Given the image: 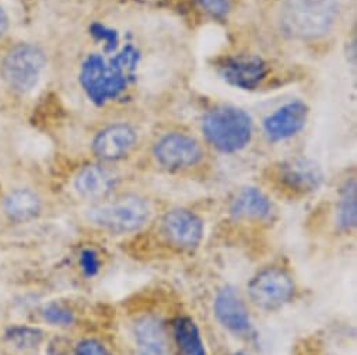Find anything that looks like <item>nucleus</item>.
<instances>
[{
    "label": "nucleus",
    "mask_w": 357,
    "mask_h": 355,
    "mask_svg": "<svg viewBox=\"0 0 357 355\" xmlns=\"http://www.w3.org/2000/svg\"><path fill=\"white\" fill-rule=\"evenodd\" d=\"M139 62L140 54L132 44H126L109 61L91 54L80 66V86L94 105L104 106L129 88L136 77Z\"/></svg>",
    "instance_id": "nucleus-1"
},
{
    "label": "nucleus",
    "mask_w": 357,
    "mask_h": 355,
    "mask_svg": "<svg viewBox=\"0 0 357 355\" xmlns=\"http://www.w3.org/2000/svg\"><path fill=\"white\" fill-rule=\"evenodd\" d=\"M339 15L337 0H282L276 19L283 37L315 42L335 30Z\"/></svg>",
    "instance_id": "nucleus-2"
},
{
    "label": "nucleus",
    "mask_w": 357,
    "mask_h": 355,
    "mask_svg": "<svg viewBox=\"0 0 357 355\" xmlns=\"http://www.w3.org/2000/svg\"><path fill=\"white\" fill-rule=\"evenodd\" d=\"M202 134L206 143L218 152L236 154L251 143L254 122L244 109L233 105H220L204 115Z\"/></svg>",
    "instance_id": "nucleus-3"
},
{
    "label": "nucleus",
    "mask_w": 357,
    "mask_h": 355,
    "mask_svg": "<svg viewBox=\"0 0 357 355\" xmlns=\"http://www.w3.org/2000/svg\"><path fill=\"white\" fill-rule=\"evenodd\" d=\"M150 217V203L137 195H125L87 212L90 223L114 234L136 232L149 223Z\"/></svg>",
    "instance_id": "nucleus-4"
},
{
    "label": "nucleus",
    "mask_w": 357,
    "mask_h": 355,
    "mask_svg": "<svg viewBox=\"0 0 357 355\" xmlns=\"http://www.w3.org/2000/svg\"><path fill=\"white\" fill-rule=\"evenodd\" d=\"M45 68V52L38 45L22 42L5 55L0 74L12 91L29 94L38 86Z\"/></svg>",
    "instance_id": "nucleus-5"
},
{
    "label": "nucleus",
    "mask_w": 357,
    "mask_h": 355,
    "mask_svg": "<svg viewBox=\"0 0 357 355\" xmlns=\"http://www.w3.org/2000/svg\"><path fill=\"white\" fill-rule=\"evenodd\" d=\"M153 157L168 172H184L198 166L205 158L202 143L181 130L162 133L153 144Z\"/></svg>",
    "instance_id": "nucleus-6"
},
{
    "label": "nucleus",
    "mask_w": 357,
    "mask_h": 355,
    "mask_svg": "<svg viewBox=\"0 0 357 355\" xmlns=\"http://www.w3.org/2000/svg\"><path fill=\"white\" fill-rule=\"evenodd\" d=\"M296 284L291 276L279 267L257 273L248 284V295L255 306L272 312L286 306L294 297Z\"/></svg>",
    "instance_id": "nucleus-7"
},
{
    "label": "nucleus",
    "mask_w": 357,
    "mask_h": 355,
    "mask_svg": "<svg viewBox=\"0 0 357 355\" xmlns=\"http://www.w3.org/2000/svg\"><path fill=\"white\" fill-rule=\"evenodd\" d=\"M216 69L229 86L243 91L262 88L272 73L271 63L257 55H230L222 58Z\"/></svg>",
    "instance_id": "nucleus-8"
},
{
    "label": "nucleus",
    "mask_w": 357,
    "mask_h": 355,
    "mask_svg": "<svg viewBox=\"0 0 357 355\" xmlns=\"http://www.w3.org/2000/svg\"><path fill=\"white\" fill-rule=\"evenodd\" d=\"M276 184L293 196H307L317 192L324 184L322 168L310 158H291L275 166Z\"/></svg>",
    "instance_id": "nucleus-9"
},
{
    "label": "nucleus",
    "mask_w": 357,
    "mask_h": 355,
    "mask_svg": "<svg viewBox=\"0 0 357 355\" xmlns=\"http://www.w3.org/2000/svg\"><path fill=\"white\" fill-rule=\"evenodd\" d=\"M202 219L187 209H172L161 220V234L165 241L180 251H192L204 239Z\"/></svg>",
    "instance_id": "nucleus-10"
},
{
    "label": "nucleus",
    "mask_w": 357,
    "mask_h": 355,
    "mask_svg": "<svg viewBox=\"0 0 357 355\" xmlns=\"http://www.w3.org/2000/svg\"><path fill=\"white\" fill-rule=\"evenodd\" d=\"M139 141V133L130 123L116 122L102 127L94 137L91 148L97 158L116 162L128 157Z\"/></svg>",
    "instance_id": "nucleus-11"
},
{
    "label": "nucleus",
    "mask_w": 357,
    "mask_h": 355,
    "mask_svg": "<svg viewBox=\"0 0 357 355\" xmlns=\"http://www.w3.org/2000/svg\"><path fill=\"white\" fill-rule=\"evenodd\" d=\"M310 106L294 100L269 113L262 122V130L271 143H279L297 136L307 125Z\"/></svg>",
    "instance_id": "nucleus-12"
},
{
    "label": "nucleus",
    "mask_w": 357,
    "mask_h": 355,
    "mask_svg": "<svg viewBox=\"0 0 357 355\" xmlns=\"http://www.w3.org/2000/svg\"><path fill=\"white\" fill-rule=\"evenodd\" d=\"M118 175L108 166L91 164L79 171L75 178V191L87 200H102L118 187Z\"/></svg>",
    "instance_id": "nucleus-13"
},
{
    "label": "nucleus",
    "mask_w": 357,
    "mask_h": 355,
    "mask_svg": "<svg viewBox=\"0 0 357 355\" xmlns=\"http://www.w3.org/2000/svg\"><path fill=\"white\" fill-rule=\"evenodd\" d=\"M215 315L219 323L234 334H245L251 330V319L247 306L231 287H225L218 292Z\"/></svg>",
    "instance_id": "nucleus-14"
},
{
    "label": "nucleus",
    "mask_w": 357,
    "mask_h": 355,
    "mask_svg": "<svg viewBox=\"0 0 357 355\" xmlns=\"http://www.w3.org/2000/svg\"><path fill=\"white\" fill-rule=\"evenodd\" d=\"M272 213L273 206L269 198L254 187L241 189L230 205V214L241 221H265Z\"/></svg>",
    "instance_id": "nucleus-15"
},
{
    "label": "nucleus",
    "mask_w": 357,
    "mask_h": 355,
    "mask_svg": "<svg viewBox=\"0 0 357 355\" xmlns=\"http://www.w3.org/2000/svg\"><path fill=\"white\" fill-rule=\"evenodd\" d=\"M133 333L139 355H168L165 331L158 319L140 317L135 323Z\"/></svg>",
    "instance_id": "nucleus-16"
},
{
    "label": "nucleus",
    "mask_w": 357,
    "mask_h": 355,
    "mask_svg": "<svg viewBox=\"0 0 357 355\" xmlns=\"http://www.w3.org/2000/svg\"><path fill=\"white\" fill-rule=\"evenodd\" d=\"M172 330L178 355H208L201 331L191 317L175 319Z\"/></svg>",
    "instance_id": "nucleus-17"
},
{
    "label": "nucleus",
    "mask_w": 357,
    "mask_h": 355,
    "mask_svg": "<svg viewBox=\"0 0 357 355\" xmlns=\"http://www.w3.org/2000/svg\"><path fill=\"white\" fill-rule=\"evenodd\" d=\"M3 210L13 221H29L41 213V200L30 189H16L5 199Z\"/></svg>",
    "instance_id": "nucleus-18"
},
{
    "label": "nucleus",
    "mask_w": 357,
    "mask_h": 355,
    "mask_svg": "<svg viewBox=\"0 0 357 355\" xmlns=\"http://www.w3.org/2000/svg\"><path fill=\"white\" fill-rule=\"evenodd\" d=\"M336 223L342 231H351L357 226V184L356 178L347 180L340 192L336 207Z\"/></svg>",
    "instance_id": "nucleus-19"
},
{
    "label": "nucleus",
    "mask_w": 357,
    "mask_h": 355,
    "mask_svg": "<svg viewBox=\"0 0 357 355\" xmlns=\"http://www.w3.org/2000/svg\"><path fill=\"white\" fill-rule=\"evenodd\" d=\"M6 340L19 349H34L37 348L43 340L44 333L43 330L37 327H29V326H17L12 327L6 331Z\"/></svg>",
    "instance_id": "nucleus-20"
},
{
    "label": "nucleus",
    "mask_w": 357,
    "mask_h": 355,
    "mask_svg": "<svg viewBox=\"0 0 357 355\" xmlns=\"http://www.w3.org/2000/svg\"><path fill=\"white\" fill-rule=\"evenodd\" d=\"M197 3L213 20H225L233 10V0H197Z\"/></svg>",
    "instance_id": "nucleus-21"
},
{
    "label": "nucleus",
    "mask_w": 357,
    "mask_h": 355,
    "mask_svg": "<svg viewBox=\"0 0 357 355\" xmlns=\"http://www.w3.org/2000/svg\"><path fill=\"white\" fill-rule=\"evenodd\" d=\"M43 316L50 324L69 326L73 323V313L56 303H50L43 309Z\"/></svg>",
    "instance_id": "nucleus-22"
},
{
    "label": "nucleus",
    "mask_w": 357,
    "mask_h": 355,
    "mask_svg": "<svg viewBox=\"0 0 357 355\" xmlns=\"http://www.w3.org/2000/svg\"><path fill=\"white\" fill-rule=\"evenodd\" d=\"M80 266L87 277H93L100 270V259L91 249H86L80 255Z\"/></svg>",
    "instance_id": "nucleus-23"
},
{
    "label": "nucleus",
    "mask_w": 357,
    "mask_h": 355,
    "mask_svg": "<svg viewBox=\"0 0 357 355\" xmlns=\"http://www.w3.org/2000/svg\"><path fill=\"white\" fill-rule=\"evenodd\" d=\"M76 355H109L107 348L97 340H84L76 345Z\"/></svg>",
    "instance_id": "nucleus-24"
},
{
    "label": "nucleus",
    "mask_w": 357,
    "mask_h": 355,
    "mask_svg": "<svg viewBox=\"0 0 357 355\" xmlns=\"http://www.w3.org/2000/svg\"><path fill=\"white\" fill-rule=\"evenodd\" d=\"M9 26H10L9 15L6 13V10L2 6H0V38H2L8 33Z\"/></svg>",
    "instance_id": "nucleus-25"
},
{
    "label": "nucleus",
    "mask_w": 357,
    "mask_h": 355,
    "mask_svg": "<svg viewBox=\"0 0 357 355\" xmlns=\"http://www.w3.org/2000/svg\"><path fill=\"white\" fill-rule=\"evenodd\" d=\"M236 355H244V354H236Z\"/></svg>",
    "instance_id": "nucleus-26"
}]
</instances>
